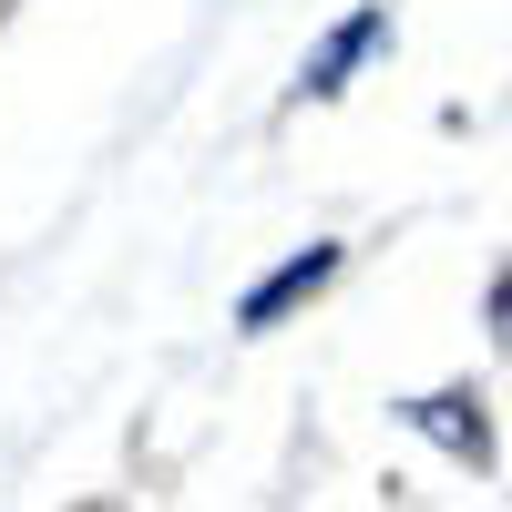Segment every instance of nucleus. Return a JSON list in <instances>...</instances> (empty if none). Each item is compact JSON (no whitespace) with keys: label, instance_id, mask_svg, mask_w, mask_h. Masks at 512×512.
Masks as SVG:
<instances>
[{"label":"nucleus","instance_id":"f257e3e1","mask_svg":"<svg viewBox=\"0 0 512 512\" xmlns=\"http://www.w3.org/2000/svg\"><path fill=\"white\" fill-rule=\"evenodd\" d=\"M369 52H390V11H379V0H369V11H349V21H338L318 52H308V82H297V93H308V103H338V93L359 82Z\"/></svg>","mask_w":512,"mask_h":512},{"label":"nucleus","instance_id":"f03ea898","mask_svg":"<svg viewBox=\"0 0 512 512\" xmlns=\"http://www.w3.org/2000/svg\"><path fill=\"white\" fill-rule=\"evenodd\" d=\"M328 277H338V246H308V256H287V267H267V277H256V287L236 297V328H246V338H267L287 308H308V297H318Z\"/></svg>","mask_w":512,"mask_h":512},{"label":"nucleus","instance_id":"7ed1b4c3","mask_svg":"<svg viewBox=\"0 0 512 512\" xmlns=\"http://www.w3.org/2000/svg\"><path fill=\"white\" fill-rule=\"evenodd\" d=\"M410 420H420V431H431L451 461L492 472V420H482V400H472V390H420V400H410Z\"/></svg>","mask_w":512,"mask_h":512}]
</instances>
